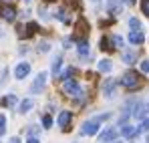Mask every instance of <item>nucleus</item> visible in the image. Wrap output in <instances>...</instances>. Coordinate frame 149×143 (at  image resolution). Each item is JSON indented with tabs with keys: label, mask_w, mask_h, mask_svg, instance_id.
I'll return each mask as SVG.
<instances>
[{
	"label": "nucleus",
	"mask_w": 149,
	"mask_h": 143,
	"mask_svg": "<svg viewBox=\"0 0 149 143\" xmlns=\"http://www.w3.org/2000/svg\"><path fill=\"white\" fill-rule=\"evenodd\" d=\"M119 83L123 85L127 91H137V89L141 87V79H139V75L135 71H127L125 75H121Z\"/></svg>",
	"instance_id": "nucleus-1"
},
{
	"label": "nucleus",
	"mask_w": 149,
	"mask_h": 143,
	"mask_svg": "<svg viewBox=\"0 0 149 143\" xmlns=\"http://www.w3.org/2000/svg\"><path fill=\"white\" fill-rule=\"evenodd\" d=\"M63 91L71 97H83V87L77 79H65L63 81Z\"/></svg>",
	"instance_id": "nucleus-2"
},
{
	"label": "nucleus",
	"mask_w": 149,
	"mask_h": 143,
	"mask_svg": "<svg viewBox=\"0 0 149 143\" xmlns=\"http://www.w3.org/2000/svg\"><path fill=\"white\" fill-rule=\"evenodd\" d=\"M101 131V123L97 119H89L81 125V135L83 137H93V135H99Z\"/></svg>",
	"instance_id": "nucleus-3"
},
{
	"label": "nucleus",
	"mask_w": 149,
	"mask_h": 143,
	"mask_svg": "<svg viewBox=\"0 0 149 143\" xmlns=\"http://www.w3.org/2000/svg\"><path fill=\"white\" fill-rule=\"evenodd\" d=\"M47 77H49V73L42 71L36 75V79L32 81V85H30V95H40L42 91H45V85H47Z\"/></svg>",
	"instance_id": "nucleus-4"
},
{
	"label": "nucleus",
	"mask_w": 149,
	"mask_h": 143,
	"mask_svg": "<svg viewBox=\"0 0 149 143\" xmlns=\"http://www.w3.org/2000/svg\"><path fill=\"white\" fill-rule=\"evenodd\" d=\"M0 16L6 20V22H14L16 20V8L12 4H2L0 6Z\"/></svg>",
	"instance_id": "nucleus-5"
},
{
	"label": "nucleus",
	"mask_w": 149,
	"mask_h": 143,
	"mask_svg": "<svg viewBox=\"0 0 149 143\" xmlns=\"http://www.w3.org/2000/svg\"><path fill=\"white\" fill-rule=\"evenodd\" d=\"M56 123H58V127H61L63 131H69V129H71V123H73V113H71V111H61Z\"/></svg>",
	"instance_id": "nucleus-6"
},
{
	"label": "nucleus",
	"mask_w": 149,
	"mask_h": 143,
	"mask_svg": "<svg viewBox=\"0 0 149 143\" xmlns=\"http://www.w3.org/2000/svg\"><path fill=\"white\" fill-rule=\"evenodd\" d=\"M28 75H30V63L22 61V63H18V65L14 67V79H16V81H22Z\"/></svg>",
	"instance_id": "nucleus-7"
},
{
	"label": "nucleus",
	"mask_w": 149,
	"mask_h": 143,
	"mask_svg": "<svg viewBox=\"0 0 149 143\" xmlns=\"http://www.w3.org/2000/svg\"><path fill=\"white\" fill-rule=\"evenodd\" d=\"M117 137H119V131L113 129V127H109V129H105L103 133H99V141L101 143H113Z\"/></svg>",
	"instance_id": "nucleus-8"
},
{
	"label": "nucleus",
	"mask_w": 149,
	"mask_h": 143,
	"mask_svg": "<svg viewBox=\"0 0 149 143\" xmlns=\"http://www.w3.org/2000/svg\"><path fill=\"white\" fill-rule=\"evenodd\" d=\"M115 89H117V81H113V79H105L103 81V95L107 99H111L115 95Z\"/></svg>",
	"instance_id": "nucleus-9"
},
{
	"label": "nucleus",
	"mask_w": 149,
	"mask_h": 143,
	"mask_svg": "<svg viewBox=\"0 0 149 143\" xmlns=\"http://www.w3.org/2000/svg\"><path fill=\"white\" fill-rule=\"evenodd\" d=\"M145 113H147L145 105H143V103H135V105H133V111H131V117L143 121V119H145Z\"/></svg>",
	"instance_id": "nucleus-10"
},
{
	"label": "nucleus",
	"mask_w": 149,
	"mask_h": 143,
	"mask_svg": "<svg viewBox=\"0 0 149 143\" xmlns=\"http://www.w3.org/2000/svg\"><path fill=\"white\" fill-rule=\"evenodd\" d=\"M123 137H127V139H131V137H135V135H139V127H133V125H127L125 123L123 127H121V131H119Z\"/></svg>",
	"instance_id": "nucleus-11"
},
{
	"label": "nucleus",
	"mask_w": 149,
	"mask_h": 143,
	"mask_svg": "<svg viewBox=\"0 0 149 143\" xmlns=\"http://www.w3.org/2000/svg\"><path fill=\"white\" fill-rule=\"evenodd\" d=\"M129 43H131V45H141V43H145L143 30H131V32H129Z\"/></svg>",
	"instance_id": "nucleus-12"
},
{
	"label": "nucleus",
	"mask_w": 149,
	"mask_h": 143,
	"mask_svg": "<svg viewBox=\"0 0 149 143\" xmlns=\"http://www.w3.org/2000/svg\"><path fill=\"white\" fill-rule=\"evenodd\" d=\"M121 8H123L121 0H107V10H109L111 16L113 14H121Z\"/></svg>",
	"instance_id": "nucleus-13"
},
{
	"label": "nucleus",
	"mask_w": 149,
	"mask_h": 143,
	"mask_svg": "<svg viewBox=\"0 0 149 143\" xmlns=\"http://www.w3.org/2000/svg\"><path fill=\"white\" fill-rule=\"evenodd\" d=\"M61 67H63V57H61V54H56V57L52 59V69H50V75H52V77H58Z\"/></svg>",
	"instance_id": "nucleus-14"
},
{
	"label": "nucleus",
	"mask_w": 149,
	"mask_h": 143,
	"mask_svg": "<svg viewBox=\"0 0 149 143\" xmlns=\"http://www.w3.org/2000/svg\"><path fill=\"white\" fill-rule=\"evenodd\" d=\"M77 54H79L81 59H87V57H89V43H87V40H81V43L77 45Z\"/></svg>",
	"instance_id": "nucleus-15"
},
{
	"label": "nucleus",
	"mask_w": 149,
	"mask_h": 143,
	"mask_svg": "<svg viewBox=\"0 0 149 143\" xmlns=\"http://www.w3.org/2000/svg\"><path fill=\"white\" fill-rule=\"evenodd\" d=\"M111 69H113V63H111L109 59H103V61L97 63V71L99 73H109Z\"/></svg>",
	"instance_id": "nucleus-16"
},
{
	"label": "nucleus",
	"mask_w": 149,
	"mask_h": 143,
	"mask_svg": "<svg viewBox=\"0 0 149 143\" xmlns=\"http://www.w3.org/2000/svg\"><path fill=\"white\" fill-rule=\"evenodd\" d=\"M32 105H34L32 99H24V101H20V105H18V113H22V115L28 113V111L32 109Z\"/></svg>",
	"instance_id": "nucleus-17"
},
{
	"label": "nucleus",
	"mask_w": 149,
	"mask_h": 143,
	"mask_svg": "<svg viewBox=\"0 0 149 143\" xmlns=\"http://www.w3.org/2000/svg\"><path fill=\"white\" fill-rule=\"evenodd\" d=\"M2 107H14L16 105V95H6L2 101H0Z\"/></svg>",
	"instance_id": "nucleus-18"
},
{
	"label": "nucleus",
	"mask_w": 149,
	"mask_h": 143,
	"mask_svg": "<svg viewBox=\"0 0 149 143\" xmlns=\"http://www.w3.org/2000/svg\"><path fill=\"white\" fill-rule=\"evenodd\" d=\"M109 43H111V45H115V48H125V40L119 36V34H113V36L109 38Z\"/></svg>",
	"instance_id": "nucleus-19"
},
{
	"label": "nucleus",
	"mask_w": 149,
	"mask_h": 143,
	"mask_svg": "<svg viewBox=\"0 0 149 143\" xmlns=\"http://www.w3.org/2000/svg\"><path fill=\"white\" fill-rule=\"evenodd\" d=\"M123 61L127 65H133L135 63V50H123Z\"/></svg>",
	"instance_id": "nucleus-20"
},
{
	"label": "nucleus",
	"mask_w": 149,
	"mask_h": 143,
	"mask_svg": "<svg viewBox=\"0 0 149 143\" xmlns=\"http://www.w3.org/2000/svg\"><path fill=\"white\" fill-rule=\"evenodd\" d=\"M129 26H131V30H141V20L139 18H129Z\"/></svg>",
	"instance_id": "nucleus-21"
},
{
	"label": "nucleus",
	"mask_w": 149,
	"mask_h": 143,
	"mask_svg": "<svg viewBox=\"0 0 149 143\" xmlns=\"http://www.w3.org/2000/svg\"><path fill=\"white\" fill-rule=\"evenodd\" d=\"M56 20H61V22H71L67 10H58V12H56Z\"/></svg>",
	"instance_id": "nucleus-22"
},
{
	"label": "nucleus",
	"mask_w": 149,
	"mask_h": 143,
	"mask_svg": "<svg viewBox=\"0 0 149 143\" xmlns=\"http://www.w3.org/2000/svg\"><path fill=\"white\" fill-rule=\"evenodd\" d=\"M6 133V115L4 113H0V137Z\"/></svg>",
	"instance_id": "nucleus-23"
},
{
	"label": "nucleus",
	"mask_w": 149,
	"mask_h": 143,
	"mask_svg": "<svg viewBox=\"0 0 149 143\" xmlns=\"http://www.w3.org/2000/svg\"><path fill=\"white\" fill-rule=\"evenodd\" d=\"M74 75H77V71H74L73 67L65 69V73H63V81H65V79H74Z\"/></svg>",
	"instance_id": "nucleus-24"
},
{
	"label": "nucleus",
	"mask_w": 149,
	"mask_h": 143,
	"mask_svg": "<svg viewBox=\"0 0 149 143\" xmlns=\"http://www.w3.org/2000/svg\"><path fill=\"white\" fill-rule=\"evenodd\" d=\"M42 127H45V129H50V127H52V117H50L49 113L42 115Z\"/></svg>",
	"instance_id": "nucleus-25"
},
{
	"label": "nucleus",
	"mask_w": 149,
	"mask_h": 143,
	"mask_svg": "<svg viewBox=\"0 0 149 143\" xmlns=\"http://www.w3.org/2000/svg\"><path fill=\"white\" fill-rule=\"evenodd\" d=\"M139 69L143 75H149V59H143L141 63H139Z\"/></svg>",
	"instance_id": "nucleus-26"
},
{
	"label": "nucleus",
	"mask_w": 149,
	"mask_h": 143,
	"mask_svg": "<svg viewBox=\"0 0 149 143\" xmlns=\"http://www.w3.org/2000/svg\"><path fill=\"white\" fill-rule=\"evenodd\" d=\"M99 45H101V50H111V47H109V38H107V36H103V38H101V43H99Z\"/></svg>",
	"instance_id": "nucleus-27"
},
{
	"label": "nucleus",
	"mask_w": 149,
	"mask_h": 143,
	"mask_svg": "<svg viewBox=\"0 0 149 143\" xmlns=\"http://www.w3.org/2000/svg\"><path fill=\"white\" fill-rule=\"evenodd\" d=\"M141 10L145 16H149V0H141Z\"/></svg>",
	"instance_id": "nucleus-28"
},
{
	"label": "nucleus",
	"mask_w": 149,
	"mask_h": 143,
	"mask_svg": "<svg viewBox=\"0 0 149 143\" xmlns=\"http://www.w3.org/2000/svg\"><path fill=\"white\" fill-rule=\"evenodd\" d=\"M143 131H149V119H143L139 125V133H143Z\"/></svg>",
	"instance_id": "nucleus-29"
},
{
	"label": "nucleus",
	"mask_w": 149,
	"mask_h": 143,
	"mask_svg": "<svg viewBox=\"0 0 149 143\" xmlns=\"http://www.w3.org/2000/svg\"><path fill=\"white\" fill-rule=\"evenodd\" d=\"M109 117H111L109 113H101V115H97V117H93V119H97V121H99V123H103V121H107V119H109Z\"/></svg>",
	"instance_id": "nucleus-30"
},
{
	"label": "nucleus",
	"mask_w": 149,
	"mask_h": 143,
	"mask_svg": "<svg viewBox=\"0 0 149 143\" xmlns=\"http://www.w3.org/2000/svg\"><path fill=\"white\" fill-rule=\"evenodd\" d=\"M49 45H47V43H42V45H40V47H38V50H40V52H47V50H49Z\"/></svg>",
	"instance_id": "nucleus-31"
},
{
	"label": "nucleus",
	"mask_w": 149,
	"mask_h": 143,
	"mask_svg": "<svg viewBox=\"0 0 149 143\" xmlns=\"http://www.w3.org/2000/svg\"><path fill=\"white\" fill-rule=\"evenodd\" d=\"M26 143H40V141H38V137H28Z\"/></svg>",
	"instance_id": "nucleus-32"
},
{
	"label": "nucleus",
	"mask_w": 149,
	"mask_h": 143,
	"mask_svg": "<svg viewBox=\"0 0 149 143\" xmlns=\"http://www.w3.org/2000/svg\"><path fill=\"white\" fill-rule=\"evenodd\" d=\"M8 143H22V141H20L18 137H10V139H8Z\"/></svg>",
	"instance_id": "nucleus-33"
},
{
	"label": "nucleus",
	"mask_w": 149,
	"mask_h": 143,
	"mask_svg": "<svg viewBox=\"0 0 149 143\" xmlns=\"http://www.w3.org/2000/svg\"><path fill=\"white\" fill-rule=\"evenodd\" d=\"M123 4H135V0H121Z\"/></svg>",
	"instance_id": "nucleus-34"
},
{
	"label": "nucleus",
	"mask_w": 149,
	"mask_h": 143,
	"mask_svg": "<svg viewBox=\"0 0 149 143\" xmlns=\"http://www.w3.org/2000/svg\"><path fill=\"white\" fill-rule=\"evenodd\" d=\"M145 109H147V113H149V101H147V105H145Z\"/></svg>",
	"instance_id": "nucleus-35"
},
{
	"label": "nucleus",
	"mask_w": 149,
	"mask_h": 143,
	"mask_svg": "<svg viewBox=\"0 0 149 143\" xmlns=\"http://www.w3.org/2000/svg\"><path fill=\"white\" fill-rule=\"evenodd\" d=\"M113 143H123V141H117V139H115V141H113Z\"/></svg>",
	"instance_id": "nucleus-36"
},
{
	"label": "nucleus",
	"mask_w": 149,
	"mask_h": 143,
	"mask_svg": "<svg viewBox=\"0 0 149 143\" xmlns=\"http://www.w3.org/2000/svg\"><path fill=\"white\" fill-rule=\"evenodd\" d=\"M147 143H149V137H147Z\"/></svg>",
	"instance_id": "nucleus-37"
}]
</instances>
